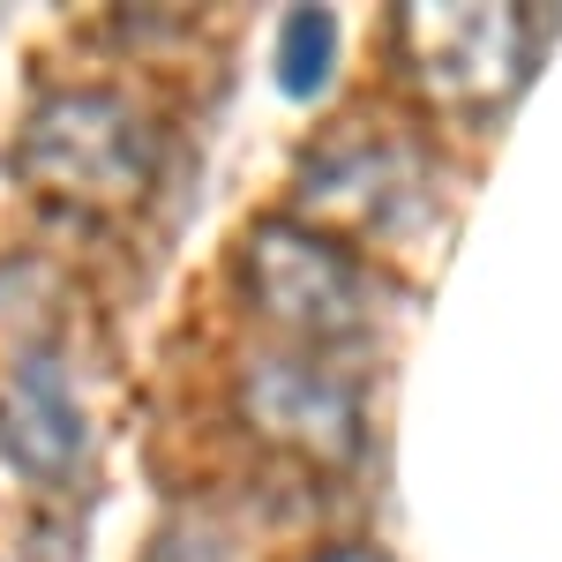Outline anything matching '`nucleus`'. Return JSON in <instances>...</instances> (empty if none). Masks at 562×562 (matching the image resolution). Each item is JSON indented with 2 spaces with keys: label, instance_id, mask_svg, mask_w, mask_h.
<instances>
[{
  "label": "nucleus",
  "instance_id": "nucleus-1",
  "mask_svg": "<svg viewBox=\"0 0 562 562\" xmlns=\"http://www.w3.org/2000/svg\"><path fill=\"white\" fill-rule=\"evenodd\" d=\"M15 180L45 211L121 217L158 180V128L121 90H53L15 135Z\"/></svg>",
  "mask_w": 562,
  "mask_h": 562
},
{
  "label": "nucleus",
  "instance_id": "nucleus-2",
  "mask_svg": "<svg viewBox=\"0 0 562 562\" xmlns=\"http://www.w3.org/2000/svg\"><path fill=\"white\" fill-rule=\"evenodd\" d=\"M397 60L435 113L495 121L532 76V15L510 0H413L397 8Z\"/></svg>",
  "mask_w": 562,
  "mask_h": 562
},
{
  "label": "nucleus",
  "instance_id": "nucleus-3",
  "mask_svg": "<svg viewBox=\"0 0 562 562\" xmlns=\"http://www.w3.org/2000/svg\"><path fill=\"white\" fill-rule=\"evenodd\" d=\"M240 285L270 330L301 352H346L368 338V270L301 217H256L240 240Z\"/></svg>",
  "mask_w": 562,
  "mask_h": 562
},
{
  "label": "nucleus",
  "instance_id": "nucleus-4",
  "mask_svg": "<svg viewBox=\"0 0 562 562\" xmlns=\"http://www.w3.org/2000/svg\"><path fill=\"white\" fill-rule=\"evenodd\" d=\"M240 420L301 465H352L368 450L360 383L323 352H256L240 368Z\"/></svg>",
  "mask_w": 562,
  "mask_h": 562
},
{
  "label": "nucleus",
  "instance_id": "nucleus-5",
  "mask_svg": "<svg viewBox=\"0 0 562 562\" xmlns=\"http://www.w3.org/2000/svg\"><path fill=\"white\" fill-rule=\"evenodd\" d=\"M301 225L330 233L338 248L360 240V233H390L397 217L420 203V173L397 143H375V135H352V143H330L301 166Z\"/></svg>",
  "mask_w": 562,
  "mask_h": 562
},
{
  "label": "nucleus",
  "instance_id": "nucleus-6",
  "mask_svg": "<svg viewBox=\"0 0 562 562\" xmlns=\"http://www.w3.org/2000/svg\"><path fill=\"white\" fill-rule=\"evenodd\" d=\"M0 458L38 487H60L83 465V405L53 346L0 360Z\"/></svg>",
  "mask_w": 562,
  "mask_h": 562
},
{
  "label": "nucleus",
  "instance_id": "nucleus-7",
  "mask_svg": "<svg viewBox=\"0 0 562 562\" xmlns=\"http://www.w3.org/2000/svg\"><path fill=\"white\" fill-rule=\"evenodd\" d=\"M330 60H338V15L330 8H293L278 23V90L285 98H315L330 83Z\"/></svg>",
  "mask_w": 562,
  "mask_h": 562
},
{
  "label": "nucleus",
  "instance_id": "nucleus-8",
  "mask_svg": "<svg viewBox=\"0 0 562 562\" xmlns=\"http://www.w3.org/2000/svg\"><path fill=\"white\" fill-rule=\"evenodd\" d=\"M315 562H390L383 548H330V555H315Z\"/></svg>",
  "mask_w": 562,
  "mask_h": 562
}]
</instances>
